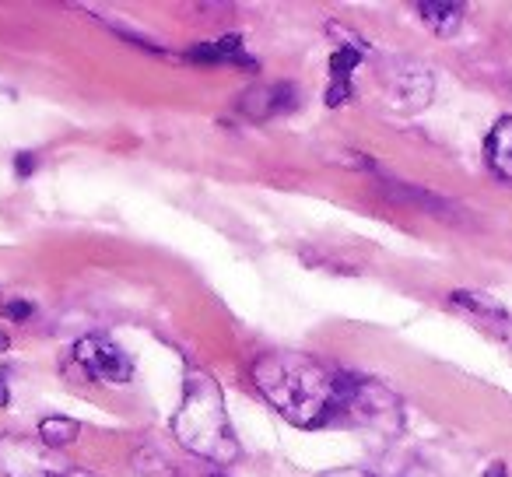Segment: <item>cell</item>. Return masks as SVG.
I'll list each match as a JSON object with an SVG mask.
<instances>
[{"mask_svg": "<svg viewBox=\"0 0 512 477\" xmlns=\"http://www.w3.org/2000/svg\"><path fill=\"white\" fill-rule=\"evenodd\" d=\"M348 99H351V85H341V81H330V88H327V106H330V109H337V106H344Z\"/></svg>", "mask_w": 512, "mask_h": 477, "instance_id": "obj_13", "label": "cell"}, {"mask_svg": "<svg viewBox=\"0 0 512 477\" xmlns=\"http://www.w3.org/2000/svg\"><path fill=\"white\" fill-rule=\"evenodd\" d=\"M253 383L267 404L295 428H323L348 407L355 390V379L337 376L316 358L295 351H271L256 358Z\"/></svg>", "mask_w": 512, "mask_h": 477, "instance_id": "obj_1", "label": "cell"}, {"mask_svg": "<svg viewBox=\"0 0 512 477\" xmlns=\"http://www.w3.org/2000/svg\"><path fill=\"white\" fill-rule=\"evenodd\" d=\"M320 477H376V474L365 467H334V470H323Z\"/></svg>", "mask_w": 512, "mask_h": 477, "instance_id": "obj_15", "label": "cell"}, {"mask_svg": "<svg viewBox=\"0 0 512 477\" xmlns=\"http://www.w3.org/2000/svg\"><path fill=\"white\" fill-rule=\"evenodd\" d=\"M78 435H81V425L74 418H43L39 421V442H46L50 449L71 446V442H78Z\"/></svg>", "mask_w": 512, "mask_h": 477, "instance_id": "obj_11", "label": "cell"}, {"mask_svg": "<svg viewBox=\"0 0 512 477\" xmlns=\"http://www.w3.org/2000/svg\"><path fill=\"white\" fill-rule=\"evenodd\" d=\"M386 85H390L393 106L414 113V109H425L428 102H432V85H435V81H432V74H428V67L404 60V64H397V71L386 78Z\"/></svg>", "mask_w": 512, "mask_h": 477, "instance_id": "obj_5", "label": "cell"}, {"mask_svg": "<svg viewBox=\"0 0 512 477\" xmlns=\"http://www.w3.org/2000/svg\"><path fill=\"white\" fill-rule=\"evenodd\" d=\"M449 302H453L456 309H463V313L477 316L481 323H498V327H509L512 323L509 309H505L502 302L488 292H467V288H456V292H449Z\"/></svg>", "mask_w": 512, "mask_h": 477, "instance_id": "obj_8", "label": "cell"}, {"mask_svg": "<svg viewBox=\"0 0 512 477\" xmlns=\"http://www.w3.org/2000/svg\"><path fill=\"white\" fill-rule=\"evenodd\" d=\"M39 169V158L32 155V151H22V155L15 158V172H18V179H25V176H32V172Z\"/></svg>", "mask_w": 512, "mask_h": 477, "instance_id": "obj_14", "label": "cell"}, {"mask_svg": "<svg viewBox=\"0 0 512 477\" xmlns=\"http://www.w3.org/2000/svg\"><path fill=\"white\" fill-rule=\"evenodd\" d=\"M418 15L435 36H456L463 25V4H449V0H421Z\"/></svg>", "mask_w": 512, "mask_h": 477, "instance_id": "obj_10", "label": "cell"}, {"mask_svg": "<svg viewBox=\"0 0 512 477\" xmlns=\"http://www.w3.org/2000/svg\"><path fill=\"white\" fill-rule=\"evenodd\" d=\"M8 348H11V337L4 334V330H0V355H4V351H8Z\"/></svg>", "mask_w": 512, "mask_h": 477, "instance_id": "obj_18", "label": "cell"}, {"mask_svg": "<svg viewBox=\"0 0 512 477\" xmlns=\"http://www.w3.org/2000/svg\"><path fill=\"white\" fill-rule=\"evenodd\" d=\"M0 474L4 477H95L39 439L0 435Z\"/></svg>", "mask_w": 512, "mask_h": 477, "instance_id": "obj_3", "label": "cell"}, {"mask_svg": "<svg viewBox=\"0 0 512 477\" xmlns=\"http://www.w3.org/2000/svg\"><path fill=\"white\" fill-rule=\"evenodd\" d=\"M74 358L85 365V372L92 379H102V383H113V386H123L134 379V358L120 348L116 341L102 334H88L74 344Z\"/></svg>", "mask_w": 512, "mask_h": 477, "instance_id": "obj_4", "label": "cell"}, {"mask_svg": "<svg viewBox=\"0 0 512 477\" xmlns=\"http://www.w3.org/2000/svg\"><path fill=\"white\" fill-rule=\"evenodd\" d=\"M32 313H36L32 299H8V302H0V316H4V320H11V323L29 320Z\"/></svg>", "mask_w": 512, "mask_h": 477, "instance_id": "obj_12", "label": "cell"}, {"mask_svg": "<svg viewBox=\"0 0 512 477\" xmlns=\"http://www.w3.org/2000/svg\"><path fill=\"white\" fill-rule=\"evenodd\" d=\"M169 428L179 446L186 453L200 456V460L218 463V467H228V463L239 460V442H235L232 425H228L225 393L214 383L211 372H186L183 400H179Z\"/></svg>", "mask_w": 512, "mask_h": 477, "instance_id": "obj_2", "label": "cell"}, {"mask_svg": "<svg viewBox=\"0 0 512 477\" xmlns=\"http://www.w3.org/2000/svg\"><path fill=\"white\" fill-rule=\"evenodd\" d=\"M186 57L197 60V64H239L249 67V71H260V60H253L242 46V36H225L218 43H197L186 50Z\"/></svg>", "mask_w": 512, "mask_h": 477, "instance_id": "obj_7", "label": "cell"}, {"mask_svg": "<svg viewBox=\"0 0 512 477\" xmlns=\"http://www.w3.org/2000/svg\"><path fill=\"white\" fill-rule=\"evenodd\" d=\"M295 99H299L295 85H281L278 81V85H260V88H253V92H246L239 109L249 120H274V116H281V113H292Z\"/></svg>", "mask_w": 512, "mask_h": 477, "instance_id": "obj_6", "label": "cell"}, {"mask_svg": "<svg viewBox=\"0 0 512 477\" xmlns=\"http://www.w3.org/2000/svg\"><path fill=\"white\" fill-rule=\"evenodd\" d=\"M11 404V390H8V376L0 372V407H8Z\"/></svg>", "mask_w": 512, "mask_h": 477, "instance_id": "obj_16", "label": "cell"}, {"mask_svg": "<svg viewBox=\"0 0 512 477\" xmlns=\"http://www.w3.org/2000/svg\"><path fill=\"white\" fill-rule=\"evenodd\" d=\"M484 158H488L491 172H495L498 179L512 183V116H502V120L488 130Z\"/></svg>", "mask_w": 512, "mask_h": 477, "instance_id": "obj_9", "label": "cell"}, {"mask_svg": "<svg viewBox=\"0 0 512 477\" xmlns=\"http://www.w3.org/2000/svg\"><path fill=\"white\" fill-rule=\"evenodd\" d=\"M509 474V467H505V463H491V470L484 477H505Z\"/></svg>", "mask_w": 512, "mask_h": 477, "instance_id": "obj_17", "label": "cell"}]
</instances>
